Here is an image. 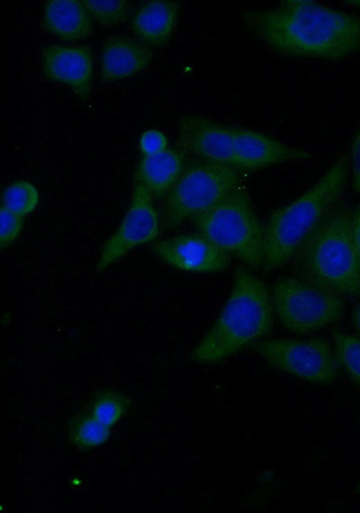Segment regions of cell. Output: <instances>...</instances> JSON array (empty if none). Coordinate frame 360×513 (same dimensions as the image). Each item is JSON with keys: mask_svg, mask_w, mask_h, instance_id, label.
<instances>
[{"mask_svg": "<svg viewBox=\"0 0 360 513\" xmlns=\"http://www.w3.org/2000/svg\"><path fill=\"white\" fill-rule=\"evenodd\" d=\"M246 30L288 57L340 60L360 52V14L311 0H284L242 14Z\"/></svg>", "mask_w": 360, "mask_h": 513, "instance_id": "obj_1", "label": "cell"}, {"mask_svg": "<svg viewBox=\"0 0 360 513\" xmlns=\"http://www.w3.org/2000/svg\"><path fill=\"white\" fill-rule=\"evenodd\" d=\"M274 312L266 284L247 268L236 267L226 303L190 358L214 364L237 354L272 330Z\"/></svg>", "mask_w": 360, "mask_h": 513, "instance_id": "obj_2", "label": "cell"}, {"mask_svg": "<svg viewBox=\"0 0 360 513\" xmlns=\"http://www.w3.org/2000/svg\"><path fill=\"white\" fill-rule=\"evenodd\" d=\"M351 218L349 206L337 202L291 258L296 276L344 298L360 296V266Z\"/></svg>", "mask_w": 360, "mask_h": 513, "instance_id": "obj_3", "label": "cell"}, {"mask_svg": "<svg viewBox=\"0 0 360 513\" xmlns=\"http://www.w3.org/2000/svg\"><path fill=\"white\" fill-rule=\"evenodd\" d=\"M349 169L348 155L344 154L309 190L270 214L264 226L265 270L279 268L291 260L302 242L339 202Z\"/></svg>", "mask_w": 360, "mask_h": 513, "instance_id": "obj_4", "label": "cell"}, {"mask_svg": "<svg viewBox=\"0 0 360 513\" xmlns=\"http://www.w3.org/2000/svg\"><path fill=\"white\" fill-rule=\"evenodd\" d=\"M199 233L253 269L264 265V227L248 194L238 187L194 217Z\"/></svg>", "mask_w": 360, "mask_h": 513, "instance_id": "obj_5", "label": "cell"}, {"mask_svg": "<svg viewBox=\"0 0 360 513\" xmlns=\"http://www.w3.org/2000/svg\"><path fill=\"white\" fill-rule=\"evenodd\" d=\"M240 170L234 166L205 160L184 166L166 195L161 225L176 229L185 220L206 212L239 186Z\"/></svg>", "mask_w": 360, "mask_h": 513, "instance_id": "obj_6", "label": "cell"}, {"mask_svg": "<svg viewBox=\"0 0 360 513\" xmlns=\"http://www.w3.org/2000/svg\"><path fill=\"white\" fill-rule=\"evenodd\" d=\"M274 311L281 324L296 335L314 333L338 321L345 298L298 276L280 277L271 292Z\"/></svg>", "mask_w": 360, "mask_h": 513, "instance_id": "obj_7", "label": "cell"}, {"mask_svg": "<svg viewBox=\"0 0 360 513\" xmlns=\"http://www.w3.org/2000/svg\"><path fill=\"white\" fill-rule=\"evenodd\" d=\"M251 349L275 369L308 382L330 384L338 375L334 349L322 337L266 339L252 344Z\"/></svg>", "mask_w": 360, "mask_h": 513, "instance_id": "obj_8", "label": "cell"}, {"mask_svg": "<svg viewBox=\"0 0 360 513\" xmlns=\"http://www.w3.org/2000/svg\"><path fill=\"white\" fill-rule=\"evenodd\" d=\"M153 200L148 191L134 181L129 208L101 249L95 264L97 272L117 263L132 249L155 240L162 225Z\"/></svg>", "mask_w": 360, "mask_h": 513, "instance_id": "obj_9", "label": "cell"}, {"mask_svg": "<svg viewBox=\"0 0 360 513\" xmlns=\"http://www.w3.org/2000/svg\"><path fill=\"white\" fill-rule=\"evenodd\" d=\"M151 251L169 266L188 272L217 273L230 263V255L201 233L155 241Z\"/></svg>", "mask_w": 360, "mask_h": 513, "instance_id": "obj_10", "label": "cell"}, {"mask_svg": "<svg viewBox=\"0 0 360 513\" xmlns=\"http://www.w3.org/2000/svg\"><path fill=\"white\" fill-rule=\"evenodd\" d=\"M231 132L233 166L238 170H259L284 162L312 158L307 150L286 145L256 130L231 126Z\"/></svg>", "mask_w": 360, "mask_h": 513, "instance_id": "obj_11", "label": "cell"}, {"mask_svg": "<svg viewBox=\"0 0 360 513\" xmlns=\"http://www.w3.org/2000/svg\"><path fill=\"white\" fill-rule=\"evenodd\" d=\"M181 148L201 160L233 166L231 126L200 115L181 118L178 127Z\"/></svg>", "mask_w": 360, "mask_h": 513, "instance_id": "obj_12", "label": "cell"}, {"mask_svg": "<svg viewBox=\"0 0 360 513\" xmlns=\"http://www.w3.org/2000/svg\"><path fill=\"white\" fill-rule=\"evenodd\" d=\"M44 76L52 82L69 86L81 99L91 91L93 57L86 46L50 45L40 51Z\"/></svg>", "mask_w": 360, "mask_h": 513, "instance_id": "obj_13", "label": "cell"}, {"mask_svg": "<svg viewBox=\"0 0 360 513\" xmlns=\"http://www.w3.org/2000/svg\"><path fill=\"white\" fill-rule=\"evenodd\" d=\"M153 53L140 41L125 36L106 39L101 51V76L104 83L128 78L147 68Z\"/></svg>", "mask_w": 360, "mask_h": 513, "instance_id": "obj_14", "label": "cell"}, {"mask_svg": "<svg viewBox=\"0 0 360 513\" xmlns=\"http://www.w3.org/2000/svg\"><path fill=\"white\" fill-rule=\"evenodd\" d=\"M176 1L153 0L140 5L131 19L135 36L151 46H165L172 36L178 18Z\"/></svg>", "mask_w": 360, "mask_h": 513, "instance_id": "obj_15", "label": "cell"}, {"mask_svg": "<svg viewBox=\"0 0 360 513\" xmlns=\"http://www.w3.org/2000/svg\"><path fill=\"white\" fill-rule=\"evenodd\" d=\"M92 19L83 1L50 0L43 7L42 26L64 40H80L92 34Z\"/></svg>", "mask_w": 360, "mask_h": 513, "instance_id": "obj_16", "label": "cell"}, {"mask_svg": "<svg viewBox=\"0 0 360 513\" xmlns=\"http://www.w3.org/2000/svg\"><path fill=\"white\" fill-rule=\"evenodd\" d=\"M184 166V153L167 148L154 155L142 156L134 181L143 185L153 199H160L166 197Z\"/></svg>", "mask_w": 360, "mask_h": 513, "instance_id": "obj_17", "label": "cell"}, {"mask_svg": "<svg viewBox=\"0 0 360 513\" xmlns=\"http://www.w3.org/2000/svg\"><path fill=\"white\" fill-rule=\"evenodd\" d=\"M110 428L85 410L69 422L68 439L76 448L88 450L105 444L111 436Z\"/></svg>", "mask_w": 360, "mask_h": 513, "instance_id": "obj_18", "label": "cell"}, {"mask_svg": "<svg viewBox=\"0 0 360 513\" xmlns=\"http://www.w3.org/2000/svg\"><path fill=\"white\" fill-rule=\"evenodd\" d=\"M130 398L113 390H103L95 393L86 408L98 421L108 426H114L129 410Z\"/></svg>", "mask_w": 360, "mask_h": 513, "instance_id": "obj_19", "label": "cell"}, {"mask_svg": "<svg viewBox=\"0 0 360 513\" xmlns=\"http://www.w3.org/2000/svg\"><path fill=\"white\" fill-rule=\"evenodd\" d=\"M332 337L333 349L339 367L360 387V337L337 328L332 330Z\"/></svg>", "mask_w": 360, "mask_h": 513, "instance_id": "obj_20", "label": "cell"}, {"mask_svg": "<svg viewBox=\"0 0 360 513\" xmlns=\"http://www.w3.org/2000/svg\"><path fill=\"white\" fill-rule=\"evenodd\" d=\"M39 202L37 188L29 181L19 180L9 184L3 192L1 206L25 217L32 212Z\"/></svg>", "mask_w": 360, "mask_h": 513, "instance_id": "obj_21", "label": "cell"}, {"mask_svg": "<svg viewBox=\"0 0 360 513\" xmlns=\"http://www.w3.org/2000/svg\"><path fill=\"white\" fill-rule=\"evenodd\" d=\"M85 6L92 18L100 25L114 26L124 22L129 15L126 0H85Z\"/></svg>", "mask_w": 360, "mask_h": 513, "instance_id": "obj_22", "label": "cell"}, {"mask_svg": "<svg viewBox=\"0 0 360 513\" xmlns=\"http://www.w3.org/2000/svg\"><path fill=\"white\" fill-rule=\"evenodd\" d=\"M23 226V217L1 206L0 247L7 248L19 237Z\"/></svg>", "mask_w": 360, "mask_h": 513, "instance_id": "obj_23", "label": "cell"}, {"mask_svg": "<svg viewBox=\"0 0 360 513\" xmlns=\"http://www.w3.org/2000/svg\"><path fill=\"white\" fill-rule=\"evenodd\" d=\"M167 146L166 137L158 130L145 131L140 140V148L143 156L154 155L165 150Z\"/></svg>", "mask_w": 360, "mask_h": 513, "instance_id": "obj_24", "label": "cell"}, {"mask_svg": "<svg viewBox=\"0 0 360 513\" xmlns=\"http://www.w3.org/2000/svg\"><path fill=\"white\" fill-rule=\"evenodd\" d=\"M348 158L352 188L356 193H360V126L352 139Z\"/></svg>", "mask_w": 360, "mask_h": 513, "instance_id": "obj_25", "label": "cell"}, {"mask_svg": "<svg viewBox=\"0 0 360 513\" xmlns=\"http://www.w3.org/2000/svg\"><path fill=\"white\" fill-rule=\"evenodd\" d=\"M351 235L360 266V203L352 212L351 218Z\"/></svg>", "mask_w": 360, "mask_h": 513, "instance_id": "obj_26", "label": "cell"}, {"mask_svg": "<svg viewBox=\"0 0 360 513\" xmlns=\"http://www.w3.org/2000/svg\"><path fill=\"white\" fill-rule=\"evenodd\" d=\"M351 320L356 335L360 337V300L353 310Z\"/></svg>", "mask_w": 360, "mask_h": 513, "instance_id": "obj_27", "label": "cell"}, {"mask_svg": "<svg viewBox=\"0 0 360 513\" xmlns=\"http://www.w3.org/2000/svg\"><path fill=\"white\" fill-rule=\"evenodd\" d=\"M347 4H350L351 5L356 6V7H360V0H355V1H347Z\"/></svg>", "mask_w": 360, "mask_h": 513, "instance_id": "obj_28", "label": "cell"}, {"mask_svg": "<svg viewBox=\"0 0 360 513\" xmlns=\"http://www.w3.org/2000/svg\"><path fill=\"white\" fill-rule=\"evenodd\" d=\"M356 491L360 493V483L356 486Z\"/></svg>", "mask_w": 360, "mask_h": 513, "instance_id": "obj_29", "label": "cell"}]
</instances>
